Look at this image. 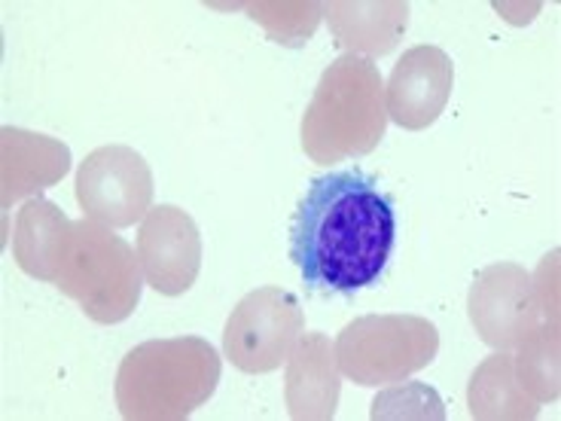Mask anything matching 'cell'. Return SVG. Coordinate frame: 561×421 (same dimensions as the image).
I'll return each instance as SVG.
<instances>
[{
	"label": "cell",
	"mask_w": 561,
	"mask_h": 421,
	"mask_svg": "<svg viewBox=\"0 0 561 421\" xmlns=\"http://www.w3.org/2000/svg\"><path fill=\"white\" fill-rule=\"evenodd\" d=\"M397 241L393 198L357 169L314 178L290 220V263L314 294H357L388 269Z\"/></svg>",
	"instance_id": "6da1fadb"
},
{
	"label": "cell",
	"mask_w": 561,
	"mask_h": 421,
	"mask_svg": "<svg viewBox=\"0 0 561 421\" xmlns=\"http://www.w3.org/2000/svg\"><path fill=\"white\" fill-rule=\"evenodd\" d=\"M13 251L31 278L56 284L92 321H126L140 303V260L111 226L68 220L56 205L37 198L19 214Z\"/></svg>",
	"instance_id": "7a4b0ae2"
},
{
	"label": "cell",
	"mask_w": 561,
	"mask_h": 421,
	"mask_svg": "<svg viewBox=\"0 0 561 421\" xmlns=\"http://www.w3.org/2000/svg\"><path fill=\"white\" fill-rule=\"evenodd\" d=\"M217 382L220 354L208 339H153L123 357L116 403L126 419H186L217 391Z\"/></svg>",
	"instance_id": "3957f363"
},
{
	"label": "cell",
	"mask_w": 561,
	"mask_h": 421,
	"mask_svg": "<svg viewBox=\"0 0 561 421\" xmlns=\"http://www.w3.org/2000/svg\"><path fill=\"white\" fill-rule=\"evenodd\" d=\"M388 126L385 83L373 58L348 53L323 70L302 116V150L318 166H333L379 147Z\"/></svg>",
	"instance_id": "277c9868"
},
{
	"label": "cell",
	"mask_w": 561,
	"mask_h": 421,
	"mask_svg": "<svg viewBox=\"0 0 561 421\" xmlns=\"http://www.w3.org/2000/svg\"><path fill=\"white\" fill-rule=\"evenodd\" d=\"M333 351L342 376L366 388H379L434 364L439 333L419 315H366L345 323Z\"/></svg>",
	"instance_id": "5b68a950"
},
{
	"label": "cell",
	"mask_w": 561,
	"mask_h": 421,
	"mask_svg": "<svg viewBox=\"0 0 561 421\" xmlns=\"http://www.w3.org/2000/svg\"><path fill=\"white\" fill-rule=\"evenodd\" d=\"M302 330H306V315L290 291L256 287L229 315L224 351L241 373L263 376L287 364Z\"/></svg>",
	"instance_id": "8992f818"
},
{
	"label": "cell",
	"mask_w": 561,
	"mask_h": 421,
	"mask_svg": "<svg viewBox=\"0 0 561 421\" xmlns=\"http://www.w3.org/2000/svg\"><path fill=\"white\" fill-rule=\"evenodd\" d=\"M77 202L95 224L111 229L135 226L153 205V171L135 147H99L80 162Z\"/></svg>",
	"instance_id": "52a82bcc"
},
{
	"label": "cell",
	"mask_w": 561,
	"mask_h": 421,
	"mask_svg": "<svg viewBox=\"0 0 561 421\" xmlns=\"http://www.w3.org/2000/svg\"><path fill=\"white\" fill-rule=\"evenodd\" d=\"M138 260L144 281L162 296H183L202 269L196 220L178 205H159L140 220Z\"/></svg>",
	"instance_id": "ba28073f"
},
{
	"label": "cell",
	"mask_w": 561,
	"mask_h": 421,
	"mask_svg": "<svg viewBox=\"0 0 561 421\" xmlns=\"http://www.w3.org/2000/svg\"><path fill=\"white\" fill-rule=\"evenodd\" d=\"M470 321L491 349H513L540 323L531 275L513 263L489 266L470 291Z\"/></svg>",
	"instance_id": "9c48e42d"
},
{
	"label": "cell",
	"mask_w": 561,
	"mask_h": 421,
	"mask_svg": "<svg viewBox=\"0 0 561 421\" xmlns=\"http://www.w3.org/2000/svg\"><path fill=\"white\" fill-rule=\"evenodd\" d=\"M455 89V65L446 49L421 43L393 65L385 86V111L407 132H424L443 116Z\"/></svg>",
	"instance_id": "30bf717a"
},
{
	"label": "cell",
	"mask_w": 561,
	"mask_h": 421,
	"mask_svg": "<svg viewBox=\"0 0 561 421\" xmlns=\"http://www.w3.org/2000/svg\"><path fill=\"white\" fill-rule=\"evenodd\" d=\"M336 351L323 333H306L287 357V407L294 419H333L339 403Z\"/></svg>",
	"instance_id": "8fae6325"
},
{
	"label": "cell",
	"mask_w": 561,
	"mask_h": 421,
	"mask_svg": "<svg viewBox=\"0 0 561 421\" xmlns=\"http://www.w3.org/2000/svg\"><path fill=\"white\" fill-rule=\"evenodd\" d=\"M327 13L336 43L366 49L373 56L391 53L409 22L407 3H333L327 7Z\"/></svg>",
	"instance_id": "7c38bea8"
},
{
	"label": "cell",
	"mask_w": 561,
	"mask_h": 421,
	"mask_svg": "<svg viewBox=\"0 0 561 421\" xmlns=\"http://www.w3.org/2000/svg\"><path fill=\"white\" fill-rule=\"evenodd\" d=\"M470 412L477 419H537L540 409L513 376V357L494 354L473 373Z\"/></svg>",
	"instance_id": "4fadbf2b"
},
{
	"label": "cell",
	"mask_w": 561,
	"mask_h": 421,
	"mask_svg": "<svg viewBox=\"0 0 561 421\" xmlns=\"http://www.w3.org/2000/svg\"><path fill=\"white\" fill-rule=\"evenodd\" d=\"M556 337L552 330H534L531 337L522 342L519 379L522 391L531 400H556L559 397V376H549V339Z\"/></svg>",
	"instance_id": "5bb4252c"
}]
</instances>
